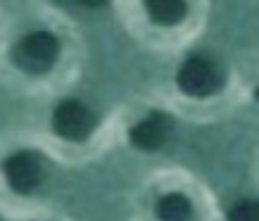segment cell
<instances>
[{
  "mask_svg": "<svg viewBox=\"0 0 259 221\" xmlns=\"http://www.w3.org/2000/svg\"><path fill=\"white\" fill-rule=\"evenodd\" d=\"M257 100H259V88H257Z\"/></svg>",
  "mask_w": 259,
  "mask_h": 221,
  "instance_id": "obj_10",
  "label": "cell"
},
{
  "mask_svg": "<svg viewBox=\"0 0 259 221\" xmlns=\"http://www.w3.org/2000/svg\"><path fill=\"white\" fill-rule=\"evenodd\" d=\"M228 221H259L257 200H240L228 209Z\"/></svg>",
  "mask_w": 259,
  "mask_h": 221,
  "instance_id": "obj_8",
  "label": "cell"
},
{
  "mask_svg": "<svg viewBox=\"0 0 259 221\" xmlns=\"http://www.w3.org/2000/svg\"><path fill=\"white\" fill-rule=\"evenodd\" d=\"M176 83L183 93L193 95V98H204L221 86V74L209 60L190 57L176 74Z\"/></svg>",
  "mask_w": 259,
  "mask_h": 221,
  "instance_id": "obj_2",
  "label": "cell"
},
{
  "mask_svg": "<svg viewBox=\"0 0 259 221\" xmlns=\"http://www.w3.org/2000/svg\"><path fill=\"white\" fill-rule=\"evenodd\" d=\"M74 3H79V5H86V8H102V5H107L110 0H74Z\"/></svg>",
  "mask_w": 259,
  "mask_h": 221,
  "instance_id": "obj_9",
  "label": "cell"
},
{
  "mask_svg": "<svg viewBox=\"0 0 259 221\" xmlns=\"http://www.w3.org/2000/svg\"><path fill=\"white\" fill-rule=\"evenodd\" d=\"M145 8L152 22L164 26L179 24L186 17V0H145Z\"/></svg>",
  "mask_w": 259,
  "mask_h": 221,
  "instance_id": "obj_6",
  "label": "cell"
},
{
  "mask_svg": "<svg viewBox=\"0 0 259 221\" xmlns=\"http://www.w3.org/2000/svg\"><path fill=\"white\" fill-rule=\"evenodd\" d=\"M53 128L67 141H83L93 128V114L79 100H62L53 112Z\"/></svg>",
  "mask_w": 259,
  "mask_h": 221,
  "instance_id": "obj_3",
  "label": "cell"
},
{
  "mask_svg": "<svg viewBox=\"0 0 259 221\" xmlns=\"http://www.w3.org/2000/svg\"><path fill=\"white\" fill-rule=\"evenodd\" d=\"M5 176H8L10 188L17 193H31L40 181V162L33 152H17L12 157L5 159Z\"/></svg>",
  "mask_w": 259,
  "mask_h": 221,
  "instance_id": "obj_4",
  "label": "cell"
},
{
  "mask_svg": "<svg viewBox=\"0 0 259 221\" xmlns=\"http://www.w3.org/2000/svg\"><path fill=\"white\" fill-rule=\"evenodd\" d=\"M60 53V43L50 31H33L29 36H24L12 50V60L19 69L31 71V74H40L48 71L57 60Z\"/></svg>",
  "mask_w": 259,
  "mask_h": 221,
  "instance_id": "obj_1",
  "label": "cell"
},
{
  "mask_svg": "<svg viewBox=\"0 0 259 221\" xmlns=\"http://www.w3.org/2000/svg\"><path fill=\"white\" fill-rule=\"evenodd\" d=\"M157 216L162 221H186L190 216V202L179 193L164 195L157 202Z\"/></svg>",
  "mask_w": 259,
  "mask_h": 221,
  "instance_id": "obj_7",
  "label": "cell"
},
{
  "mask_svg": "<svg viewBox=\"0 0 259 221\" xmlns=\"http://www.w3.org/2000/svg\"><path fill=\"white\" fill-rule=\"evenodd\" d=\"M169 128H171V119L162 112H152L150 117H145L141 124L131 128V143L141 150H155L166 141Z\"/></svg>",
  "mask_w": 259,
  "mask_h": 221,
  "instance_id": "obj_5",
  "label": "cell"
}]
</instances>
